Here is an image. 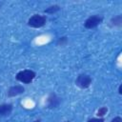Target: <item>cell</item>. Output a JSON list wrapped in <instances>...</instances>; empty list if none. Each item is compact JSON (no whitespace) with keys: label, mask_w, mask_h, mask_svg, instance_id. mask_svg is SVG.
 <instances>
[{"label":"cell","mask_w":122,"mask_h":122,"mask_svg":"<svg viewBox=\"0 0 122 122\" xmlns=\"http://www.w3.org/2000/svg\"><path fill=\"white\" fill-rule=\"evenodd\" d=\"M107 112H108V108H107V107H101V108H99V110L97 111L96 115H97L98 117H103V116L107 113Z\"/></svg>","instance_id":"obj_10"},{"label":"cell","mask_w":122,"mask_h":122,"mask_svg":"<svg viewBox=\"0 0 122 122\" xmlns=\"http://www.w3.org/2000/svg\"><path fill=\"white\" fill-rule=\"evenodd\" d=\"M88 122H104L103 117H97V118H91L88 120Z\"/></svg>","instance_id":"obj_12"},{"label":"cell","mask_w":122,"mask_h":122,"mask_svg":"<svg viewBox=\"0 0 122 122\" xmlns=\"http://www.w3.org/2000/svg\"><path fill=\"white\" fill-rule=\"evenodd\" d=\"M111 122H122V118L120 116H115L111 120Z\"/></svg>","instance_id":"obj_13"},{"label":"cell","mask_w":122,"mask_h":122,"mask_svg":"<svg viewBox=\"0 0 122 122\" xmlns=\"http://www.w3.org/2000/svg\"><path fill=\"white\" fill-rule=\"evenodd\" d=\"M47 22V18L44 15H40V14H34L32 15L29 20H28V26L30 28H41L43 27Z\"/></svg>","instance_id":"obj_2"},{"label":"cell","mask_w":122,"mask_h":122,"mask_svg":"<svg viewBox=\"0 0 122 122\" xmlns=\"http://www.w3.org/2000/svg\"><path fill=\"white\" fill-rule=\"evenodd\" d=\"M59 10H60V7L58 5H53V6L49 7L48 9H46L44 10V12H46V13H54V12L58 11Z\"/></svg>","instance_id":"obj_9"},{"label":"cell","mask_w":122,"mask_h":122,"mask_svg":"<svg viewBox=\"0 0 122 122\" xmlns=\"http://www.w3.org/2000/svg\"><path fill=\"white\" fill-rule=\"evenodd\" d=\"M47 103H48V108L49 109H54L56 107L59 106L60 104V98L55 94V93H51L48 97V100H47Z\"/></svg>","instance_id":"obj_6"},{"label":"cell","mask_w":122,"mask_h":122,"mask_svg":"<svg viewBox=\"0 0 122 122\" xmlns=\"http://www.w3.org/2000/svg\"><path fill=\"white\" fill-rule=\"evenodd\" d=\"M36 73L31 70H24L17 72L15 78L17 81L23 83V84H30L35 77Z\"/></svg>","instance_id":"obj_1"},{"label":"cell","mask_w":122,"mask_h":122,"mask_svg":"<svg viewBox=\"0 0 122 122\" xmlns=\"http://www.w3.org/2000/svg\"><path fill=\"white\" fill-rule=\"evenodd\" d=\"M25 92V88L21 85H15L10 87L8 90V96L9 97H13V96H17L19 94H22Z\"/></svg>","instance_id":"obj_5"},{"label":"cell","mask_w":122,"mask_h":122,"mask_svg":"<svg viewBox=\"0 0 122 122\" xmlns=\"http://www.w3.org/2000/svg\"><path fill=\"white\" fill-rule=\"evenodd\" d=\"M111 23L112 26H116V27H121L122 25V16L121 15H117L113 18H112Z\"/></svg>","instance_id":"obj_8"},{"label":"cell","mask_w":122,"mask_h":122,"mask_svg":"<svg viewBox=\"0 0 122 122\" xmlns=\"http://www.w3.org/2000/svg\"><path fill=\"white\" fill-rule=\"evenodd\" d=\"M103 21V16L99 15V14H94L90 16L84 23V27L86 29H93L96 28L99 24H101Z\"/></svg>","instance_id":"obj_4"},{"label":"cell","mask_w":122,"mask_h":122,"mask_svg":"<svg viewBox=\"0 0 122 122\" xmlns=\"http://www.w3.org/2000/svg\"><path fill=\"white\" fill-rule=\"evenodd\" d=\"M118 93L119 94H122V85H120L119 88H118Z\"/></svg>","instance_id":"obj_14"},{"label":"cell","mask_w":122,"mask_h":122,"mask_svg":"<svg viewBox=\"0 0 122 122\" xmlns=\"http://www.w3.org/2000/svg\"><path fill=\"white\" fill-rule=\"evenodd\" d=\"M92 81V79L90 75L85 74V73H81L76 77L75 84L77 87H79L81 89H87L91 86Z\"/></svg>","instance_id":"obj_3"},{"label":"cell","mask_w":122,"mask_h":122,"mask_svg":"<svg viewBox=\"0 0 122 122\" xmlns=\"http://www.w3.org/2000/svg\"><path fill=\"white\" fill-rule=\"evenodd\" d=\"M12 112V105L11 104H1L0 105V116H7L10 115Z\"/></svg>","instance_id":"obj_7"},{"label":"cell","mask_w":122,"mask_h":122,"mask_svg":"<svg viewBox=\"0 0 122 122\" xmlns=\"http://www.w3.org/2000/svg\"><path fill=\"white\" fill-rule=\"evenodd\" d=\"M65 122H70V121H65Z\"/></svg>","instance_id":"obj_15"},{"label":"cell","mask_w":122,"mask_h":122,"mask_svg":"<svg viewBox=\"0 0 122 122\" xmlns=\"http://www.w3.org/2000/svg\"><path fill=\"white\" fill-rule=\"evenodd\" d=\"M67 43H68V38H67L66 36L60 37V38L58 39V41H57V45L60 46V47H64V46H66Z\"/></svg>","instance_id":"obj_11"}]
</instances>
